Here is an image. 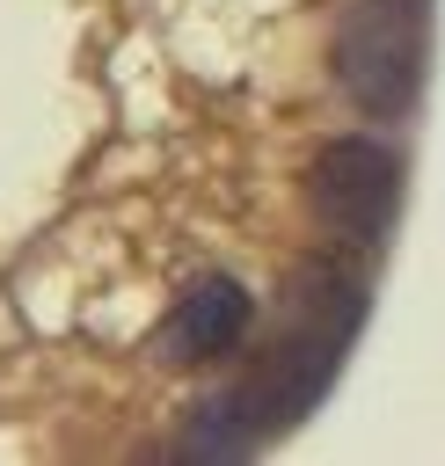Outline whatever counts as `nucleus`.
<instances>
[{
    "instance_id": "f257e3e1",
    "label": "nucleus",
    "mask_w": 445,
    "mask_h": 466,
    "mask_svg": "<svg viewBox=\"0 0 445 466\" xmlns=\"http://www.w3.org/2000/svg\"><path fill=\"white\" fill-rule=\"evenodd\" d=\"M321 291H336V269H328V284H321ZM321 306H328V299H299L292 335L270 350V364H263L248 386H233L226 400H212V408H204V422L190 430V451H204V459H233V451L263 444L270 430L299 422V408L336 379V357H343V342H350V328H357V306H350V313H336L328 328H321Z\"/></svg>"
},
{
    "instance_id": "f03ea898",
    "label": "nucleus",
    "mask_w": 445,
    "mask_h": 466,
    "mask_svg": "<svg viewBox=\"0 0 445 466\" xmlns=\"http://www.w3.org/2000/svg\"><path fill=\"white\" fill-rule=\"evenodd\" d=\"M430 22L423 0H357L336 22V80L365 116H409L423 95Z\"/></svg>"
},
{
    "instance_id": "7ed1b4c3",
    "label": "nucleus",
    "mask_w": 445,
    "mask_h": 466,
    "mask_svg": "<svg viewBox=\"0 0 445 466\" xmlns=\"http://www.w3.org/2000/svg\"><path fill=\"white\" fill-rule=\"evenodd\" d=\"M394 197H401V160L372 138H336L314 160V218L343 240H372L394 218Z\"/></svg>"
},
{
    "instance_id": "20e7f679",
    "label": "nucleus",
    "mask_w": 445,
    "mask_h": 466,
    "mask_svg": "<svg viewBox=\"0 0 445 466\" xmlns=\"http://www.w3.org/2000/svg\"><path fill=\"white\" fill-rule=\"evenodd\" d=\"M248 328V291L233 277H197L168 320H160V357L168 364H204V357H226Z\"/></svg>"
}]
</instances>
